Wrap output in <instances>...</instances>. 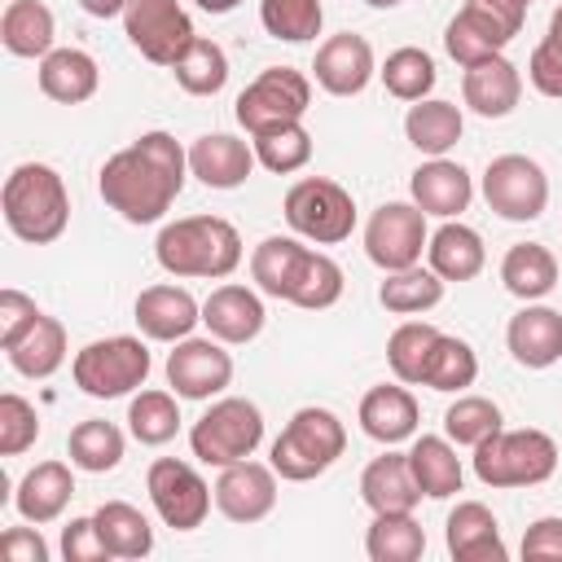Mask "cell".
Here are the masks:
<instances>
[{"label": "cell", "instance_id": "obj_17", "mask_svg": "<svg viewBox=\"0 0 562 562\" xmlns=\"http://www.w3.org/2000/svg\"><path fill=\"white\" fill-rule=\"evenodd\" d=\"M268 312H263V299L250 290V285H215L202 303V325L211 338L228 342V347H241V342H255L259 329H263Z\"/></svg>", "mask_w": 562, "mask_h": 562}, {"label": "cell", "instance_id": "obj_49", "mask_svg": "<svg viewBox=\"0 0 562 562\" xmlns=\"http://www.w3.org/2000/svg\"><path fill=\"white\" fill-rule=\"evenodd\" d=\"M443 48H448V57H452L457 66H474V61L496 57L505 44H501L496 35H487L470 13H457V18L443 26Z\"/></svg>", "mask_w": 562, "mask_h": 562}, {"label": "cell", "instance_id": "obj_56", "mask_svg": "<svg viewBox=\"0 0 562 562\" xmlns=\"http://www.w3.org/2000/svg\"><path fill=\"white\" fill-rule=\"evenodd\" d=\"M79 9H83L88 18H123L127 0H79Z\"/></svg>", "mask_w": 562, "mask_h": 562}, {"label": "cell", "instance_id": "obj_40", "mask_svg": "<svg viewBox=\"0 0 562 562\" xmlns=\"http://www.w3.org/2000/svg\"><path fill=\"white\" fill-rule=\"evenodd\" d=\"M180 395L176 391H140L132 404H127V430L136 443L145 448H162L176 439L180 430Z\"/></svg>", "mask_w": 562, "mask_h": 562}, {"label": "cell", "instance_id": "obj_1", "mask_svg": "<svg viewBox=\"0 0 562 562\" xmlns=\"http://www.w3.org/2000/svg\"><path fill=\"white\" fill-rule=\"evenodd\" d=\"M189 176V149L171 132H140L127 149L110 154L97 189L110 211H119L127 224H158L171 202L180 198Z\"/></svg>", "mask_w": 562, "mask_h": 562}, {"label": "cell", "instance_id": "obj_9", "mask_svg": "<svg viewBox=\"0 0 562 562\" xmlns=\"http://www.w3.org/2000/svg\"><path fill=\"white\" fill-rule=\"evenodd\" d=\"M307 105H312V79L294 66H268L241 88L233 114L246 127V136H259L281 123H299Z\"/></svg>", "mask_w": 562, "mask_h": 562}, {"label": "cell", "instance_id": "obj_50", "mask_svg": "<svg viewBox=\"0 0 562 562\" xmlns=\"http://www.w3.org/2000/svg\"><path fill=\"white\" fill-rule=\"evenodd\" d=\"M461 13H470L487 35H496L501 44H509V40L522 31L527 0H465Z\"/></svg>", "mask_w": 562, "mask_h": 562}, {"label": "cell", "instance_id": "obj_42", "mask_svg": "<svg viewBox=\"0 0 562 562\" xmlns=\"http://www.w3.org/2000/svg\"><path fill=\"white\" fill-rule=\"evenodd\" d=\"M378 75H382L386 92H391L395 101H408V105H413V101H426L430 88H435V79H439L435 57H430L426 48H413V44L386 53V61H382Z\"/></svg>", "mask_w": 562, "mask_h": 562}, {"label": "cell", "instance_id": "obj_11", "mask_svg": "<svg viewBox=\"0 0 562 562\" xmlns=\"http://www.w3.org/2000/svg\"><path fill=\"white\" fill-rule=\"evenodd\" d=\"M145 492H149L158 518H162L171 531H193V527H202L206 514H211V501H215V487H206V479H202L189 461H176V457L149 461V470H145Z\"/></svg>", "mask_w": 562, "mask_h": 562}, {"label": "cell", "instance_id": "obj_24", "mask_svg": "<svg viewBox=\"0 0 562 562\" xmlns=\"http://www.w3.org/2000/svg\"><path fill=\"white\" fill-rule=\"evenodd\" d=\"M408 193L413 202L426 211V215H439V220H457L470 198H474V180L461 162L452 158H430L422 162L413 176H408Z\"/></svg>", "mask_w": 562, "mask_h": 562}, {"label": "cell", "instance_id": "obj_48", "mask_svg": "<svg viewBox=\"0 0 562 562\" xmlns=\"http://www.w3.org/2000/svg\"><path fill=\"white\" fill-rule=\"evenodd\" d=\"M40 439V413L18 391L0 395V457H22Z\"/></svg>", "mask_w": 562, "mask_h": 562}, {"label": "cell", "instance_id": "obj_34", "mask_svg": "<svg viewBox=\"0 0 562 562\" xmlns=\"http://www.w3.org/2000/svg\"><path fill=\"white\" fill-rule=\"evenodd\" d=\"M4 356H9V364H13L22 378L44 382V378H53V373L66 364V325H61L57 316H40L35 329H31L22 342H13Z\"/></svg>", "mask_w": 562, "mask_h": 562}, {"label": "cell", "instance_id": "obj_36", "mask_svg": "<svg viewBox=\"0 0 562 562\" xmlns=\"http://www.w3.org/2000/svg\"><path fill=\"white\" fill-rule=\"evenodd\" d=\"M364 553L373 562H417L426 553V531L422 522L408 514H373L369 531H364Z\"/></svg>", "mask_w": 562, "mask_h": 562}, {"label": "cell", "instance_id": "obj_30", "mask_svg": "<svg viewBox=\"0 0 562 562\" xmlns=\"http://www.w3.org/2000/svg\"><path fill=\"white\" fill-rule=\"evenodd\" d=\"M465 132V119L452 101H439V97H426V101H413L408 114H404V136L417 154L426 158H443Z\"/></svg>", "mask_w": 562, "mask_h": 562}, {"label": "cell", "instance_id": "obj_18", "mask_svg": "<svg viewBox=\"0 0 562 562\" xmlns=\"http://www.w3.org/2000/svg\"><path fill=\"white\" fill-rule=\"evenodd\" d=\"M136 325L154 342H180L202 321V303L184 285H149L136 294Z\"/></svg>", "mask_w": 562, "mask_h": 562}, {"label": "cell", "instance_id": "obj_57", "mask_svg": "<svg viewBox=\"0 0 562 562\" xmlns=\"http://www.w3.org/2000/svg\"><path fill=\"white\" fill-rule=\"evenodd\" d=\"M237 4H241V0H198L202 13H233Z\"/></svg>", "mask_w": 562, "mask_h": 562}, {"label": "cell", "instance_id": "obj_51", "mask_svg": "<svg viewBox=\"0 0 562 562\" xmlns=\"http://www.w3.org/2000/svg\"><path fill=\"white\" fill-rule=\"evenodd\" d=\"M44 312L35 307V299L31 294H22V290H13V285H4L0 290V347L9 351L13 342H22L31 329H35V321H40Z\"/></svg>", "mask_w": 562, "mask_h": 562}, {"label": "cell", "instance_id": "obj_19", "mask_svg": "<svg viewBox=\"0 0 562 562\" xmlns=\"http://www.w3.org/2000/svg\"><path fill=\"white\" fill-rule=\"evenodd\" d=\"M505 347L522 369H549L562 360V312L527 303L505 325Z\"/></svg>", "mask_w": 562, "mask_h": 562}, {"label": "cell", "instance_id": "obj_6", "mask_svg": "<svg viewBox=\"0 0 562 562\" xmlns=\"http://www.w3.org/2000/svg\"><path fill=\"white\" fill-rule=\"evenodd\" d=\"M263 443V413L255 400L246 395H224L215 400L189 430V448L202 465H233V461H246L255 457V448Z\"/></svg>", "mask_w": 562, "mask_h": 562}, {"label": "cell", "instance_id": "obj_43", "mask_svg": "<svg viewBox=\"0 0 562 562\" xmlns=\"http://www.w3.org/2000/svg\"><path fill=\"white\" fill-rule=\"evenodd\" d=\"M338 299H342V268H338L329 255H321V250H303L285 303L307 307V312H325V307H334Z\"/></svg>", "mask_w": 562, "mask_h": 562}, {"label": "cell", "instance_id": "obj_60", "mask_svg": "<svg viewBox=\"0 0 562 562\" xmlns=\"http://www.w3.org/2000/svg\"><path fill=\"white\" fill-rule=\"evenodd\" d=\"M527 4H531V0H527Z\"/></svg>", "mask_w": 562, "mask_h": 562}, {"label": "cell", "instance_id": "obj_10", "mask_svg": "<svg viewBox=\"0 0 562 562\" xmlns=\"http://www.w3.org/2000/svg\"><path fill=\"white\" fill-rule=\"evenodd\" d=\"M483 198L501 220L527 224V220H540L549 206V176L527 154H501L483 171Z\"/></svg>", "mask_w": 562, "mask_h": 562}, {"label": "cell", "instance_id": "obj_41", "mask_svg": "<svg viewBox=\"0 0 562 562\" xmlns=\"http://www.w3.org/2000/svg\"><path fill=\"white\" fill-rule=\"evenodd\" d=\"M171 75H176V83H180L189 97H215V92L228 83V53H224L215 40H202V35H198V40L176 57Z\"/></svg>", "mask_w": 562, "mask_h": 562}, {"label": "cell", "instance_id": "obj_7", "mask_svg": "<svg viewBox=\"0 0 562 562\" xmlns=\"http://www.w3.org/2000/svg\"><path fill=\"white\" fill-rule=\"evenodd\" d=\"M149 347L132 334H114V338H97L88 347L75 351L70 360V373H75V386L92 400H119V395H132L136 386H145L149 378Z\"/></svg>", "mask_w": 562, "mask_h": 562}, {"label": "cell", "instance_id": "obj_21", "mask_svg": "<svg viewBox=\"0 0 562 562\" xmlns=\"http://www.w3.org/2000/svg\"><path fill=\"white\" fill-rule=\"evenodd\" d=\"M461 97H465V105H470L479 119H505V114H514V105H518V97H522V75H518V66H514L505 53H496V57H487V61L465 66V75H461Z\"/></svg>", "mask_w": 562, "mask_h": 562}, {"label": "cell", "instance_id": "obj_16", "mask_svg": "<svg viewBox=\"0 0 562 562\" xmlns=\"http://www.w3.org/2000/svg\"><path fill=\"white\" fill-rule=\"evenodd\" d=\"M312 75H316V83H321L329 97H356V92H364L369 79L378 75L373 44H369L364 35H356V31L329 35V40L316 48Z\"/></svg>", "mask_w": 562, "mask_h": 562}, {"label": "cell", "instance_id": "obj_32", "mask_svg": "<svg viewBox=\"0 0 562 562\" xmlns=\"http://www.w3.org/2000/svg\"><path fill=\"white\" fill-rule=\"evenodd\" d=\"M501 281H505V290H509L514 299L536 303V299H544V294L558 285V259H553V250L540 246V241H518V246H509L505 259H501Z\"/></svg>", "mask_w": 562, "mask_h": 562}, {"label": "cell", "instance_id": "obj_54", "mask_svg": "<svg viewBox=\"0 0 562 562\" xmlns=\"http://www.w3.org/2000/svg\"><path fill=\"white\" fill-rule=\"evenodd\" d=\"M522 558L531 562H562V518H536L522 531Z\"/></svg>", "mask_w": 562, "mask_h": 562}, {"label": "cell", "instance_id": "obj_35", "mask_svg": "<svg viewBox=\"0 0 562 562\" xmlns=\"http://www.w3.org/2000/svg\"><path fill=\"white\" fill-rule=\"evenodd\" d=\"M123 430L105 417H88L79 422L70 435H66V452H70V465L75 470H88V474H110L119 461H123Z\"/></svg>", "mask_w": 562, "mask_h": 562}, {"label": "cell", "instance_id": "obj_3", "mask_svg": "<svg viewBox=\"0 0 562 562\" xmlns=\"http://www.w3.org/2000/svg\"><path fill=\"white\" fill-rule=\"evenodd\" d=\"M4 224L13 237H22L26 246H48L66 233L70 224V193L66 180L48 167V162H22L9 171L4 193Z\"/></svg>", "mask_w": 562, "mask_h": 562}, {"label": "cell", "instance_id": "obj_28", "mask_svg": "<svg viewBox=\"0 0 562 562\" xmlns=\"http://www.w3.org/2000/svg\"><path fill=\"white\" fill-rule=\"evenodd\" d=\"M426 259L443 281H474L487 263V250H483V237L470 224L443 220L426 241Z\"/></svg>", "mask_w": 562, "mask_h": 562}, {"label": "cell", "instance_id": "obj_53", "mask_svg": "<svg viewBox=\"0 0 562 562\" xmlns=\"http://www.w3.org/2000/svg\"><path fill=\"white\" fill-rule=\"evenodd\" d=\"M527 79L536 83L540 97H553L562 101V48L553 40H540L527 57Z\"/></svg>", "mask_w": 562, "mask_h": 562}, {"label": "cell", "instance_id": "obj_55", "mask_svg": "<svg viewBox=\"0 0 562 562\" xmlns=\"http://www.w3.org/2000/svg\"><path fill=\"white\" fill-rule=\"evenodd\" d=\"M0 553L9 562H48V544L40 536V522L35 527H9L0 536Z\"/></svg>", "mask_w": 562, "mask_h": 562}, {"label": "cell", "instance_id": "obj_38", "mask_svg": "<svg viewBox=\"0 0 562 562\" xmlns=\"http://www.w3.org/2000/svg\"><path fill=\"white\" fill-rule=\"evenodd\" d=\"M307 246H299L294 237H263L255 250H250V277L259 285V294L268 299H290V285H294V272H299V259H303Z\"/></svg>", "mask_w": 562, "mask_h": 562}, {"label": "cell", "instance_id": "obj_26", "mask_svg": "<svg viewBox=\"0 0 562 562\" xmlns=\"http://www.w3.org/2000/svg\"><path fill=\"white\" fill-rule=\"evenodd\" d=\"M360 501L373 514H408L422 501V487L408 470V452H382L360 474Z\"/></svg>", "mask_w": 562, "mask_h": 562}, {"label": "cell", "instance_id": "obj_52", "mask_svg": "<svg viewBox=\"0 0 562 562\" xmlns=\"http://www.w3.org/2000/svg\"><path fill=\"white\" fill-rule=\"evenodd\" d=\"M61 558L66 562H110V544L101 540L97 518H70L61 527Z\"/></svg>", "mask_w": 562, "mask_h": 562}, {"label": "cell", "instance_id": "obj_46", "mask_svg": "<svg viewBox=\"0 0 562 562\" xmlns=\"http://www.w3.org/2000/svg\"><path fill=\"white\" fill-rule=\"evenodd\" d=\"M259 22L272 40L307 44L321 35L325 9H321V0H259Z\"/></svg>", "mask_w": 562, "mask_h": 562}, {"label": "cell", "instance_id": "obj_23", "mask_svg": "<svg viewBox=\"0 0 562 562\" xmlns=\"http://www.w3.org/2000/svg\"><path fill=\"white\" fill-rule=\"evenodd\" d=\"M443 540L457 562H505L509 558L501 540V522L483 501H457V509L448 514Z\"/></svg>", "mask_w": 562, "mask_h": 562}, {"label": "cell", "instance_id": "obj_15", "mask_svg": "<svg viewBox=\"0 0 562 562\" xmlns=\"http://www.w3.org/2000/svg\"><path fill=\"white\" fill-rule=\"evenodd\" d=\"M277 470L263 461H233L215 479V509L228 522H259L277 509Z\"/></svg>", "mask_w": 562, "mask_h": 562}, {"label": "cell", "instance_id": "obj_59", "mask_svg": "<svg viewBox=\"0 0 562 562\" xmlns=\"http://www.w3.org/2000/svg\"><path fill=\"white\" fill-rule=\"evenodd\" d=\"M364 4H373V9H395V4H404V0H364Z\"/></svg>", "mask_w": 562, "mask_h": 562}, {"label": "cell", "instance_id": "obj_37", "mask_svg": "<svg viewBox=\"0 0 562 562\" xmlns=\"http://www.w3.org/2000/svg\"><path fill=\"white\" fill-rule=\"evenodd\" d=\"M92 518H97L101 540L110 544L114 558H145V553L154 549V527H149V518H145L136 505H127V501H105V505H97Z\"/></svg>", "mask_w": 562, "mask_h": 562}, {"label": "cell", "instance_id": "obj_8", "mask_svg": "<svg viewBox=\"0 0 562 562\" xmlns=\"http://www.w3.org/2000/svg\"><path fill=\"white\" fill-rule=\"evenodd\" d=\"M285 224L316 246H338L356 228V202L338 180L303 176L285 193Z\"/></svg>", "mask_w": 562, "mask_h": 562}, {"label": "cell", "instance_id": "obj_12", "mask_svg": "<svg viewBox=\"0 0 562 562\" xmlns=\"http://www.w3.org/2000/svg\"><path fill=\"white\" fill-rule=\"evenodd\" d=\"M123 31L132 40V48L154 61V66H176V57L198 40L193 18L184 13L180 0H127L123 9Z\"/></svg>", "mask_w": 562, "mask_h": 562}, {"label": "cell", "instance_id": "obj_25", "mask_svg": "<svg viewBox=\"0 0 562 562\" xmlns=\"http://www.w3.org/2000/svg\"><path fill=\"white\" fill-rule=\"evenodd\" d=\"M75 496V474L66 461H40L22 474V483L13 487V509L22 514V522H57L66 514Z\"/></svg>", "mask_w": 562, "mask_h": 562}, {"label": "cell", "instance_id": "obj_47", "mask_svg": "<svg viewBox=\"0 0 562 562\" xmlns=\"http://www.w3.org/2000/svg\"><path fill=\"white\" fill-rule=\"evenodd\" d=\"M496 430H501V408L487 395H457V404H448L443 413V435L457 448H479Z\"/></svg>", "mask_w": 562, "mask_h": 562}, {"label": "cell", "instance_id": "obj_58", "mask_svg": "<svg viewBox=\"0 0 562 562\" xmlns=\"http://www.w3.org/2000/svg\"><path fill=\"white\" fill-rule=\"evenodd\" d=\"M544 40H553V44L562 48V4L553 9V18H549V35H544Z\"/></svg>", "mask_w": 562, "mask_h": 562}, {"label": "cell", "instance_id": "obj_5", "mask_svg": "<svg viewBox=\"0 0 562 562\" xmlns=\"http://www.w3.org/2000/svg\"><path fill=\"white\" fill-rule=\"evenodd\" d=\"M558 470V443L544 430H496L474 448V474L487 487H536L553 479Z\"/></svg>", "mask_w": 562, "mask_h": 562}, {"label": "cell", "instance_id": "obj_33", "mask_svg": "<svg viewBox=\"0 0 562 562\" xmlns=\"http://www.w3.org/2000/svg\"><path fill=\"white\" fill-rule=\"evenodd\" d=\"M378 303L391 316H422V312L443 303V277L435 268H422V263L386 272V281L378 285Z\"/></svg>", "mask_w": 562, "mask_h": 562}, {"label": "cell", "instance_id": "obj_31", "mask_svg": "<svg viewBox=\"0 0 562 562\" xmlns=\"http://www.w3.org/2000/svg\"><path fill=\"white\" fill-rule=\"evenodd\" d=\"M57 40L53 9L44 0H9L0 13V44L13 57H48Z\"/></svg>", "mask_w": 562, "mask_h": 562}, {"label": "cell", "instance_id": "obj_27", "mask_svg": "<svg viewBox=\"0 0 562 562\" xmlns=\"http://www.w3.org/2000/svg\"><path fill=\"white\" fill-rule=\"evenodd\" d=\"M101 70L97 57L83 48H53L48 57H40V92L57 105H79L97 92Z\"/></svg>", "mask_w": 562, "mask_h": 562}, {"label": "cell", "instance_id": "obj_45", "mask_svg": "<svg viewBox=\"0 0 562 562\" xmlns=\"http://www.w3.org/2000/svg\"><path fill=\"white\" fill-rule=\"evenodd\" d=\"M250 145H255L259 167H268L272 176H290V171H303L312 162V132L303 127V119L268 127V132L250 136Z\"/></svg>", "mask_w": 562, "mask_h": 562}, {"label": "cell", "instance_id": "obj_22", "mask_svg": "<svg viewBox=\"0 0 562 562\" xmlns=\"http://www.w3.org/2000/svg\"><path fill=\"white\" fill-rule=\"evenodd\" d=\"M356 417H360V430H364L373 443H386V448H391V443H404V439L417 435L422 408H417V400H413L408 386H400V382H382V386L364 391Z\"/></svg>", "mask_w": 562, "mask_h": 562}, {"label": "cell", "instance_id": "obj_29", "mask_svg": "<svg viewBox=\"0 0 562 562\" xmlns=\"http://www.w3.org/2000/svg\"><path fill=\"white\" fill-rule=\"evenodd\" d=\"M408 470L422 487V496L430 501H448L461 492V457H457V443L448 435H413V448H408Z\"/></svg>", "mask_w": 562, "mask_h": 562}, {"label": "cell", "instance_id": "obj_13", "mask_svg": "<svg viewBox=\"0 0 562 562\" xmlns=\"http://www.w3.org/2000/svg\"><path fill=\"white\" fill-rule=\"evenodd\" d=\"M430 233H426V211L417 202H382L369 224H364V255L382 272H400L422 263Z\"/></svg>", "mask_w": 562, "mask_h": 562}, {"label": "cell", "instance_id": "obj_20", "mask_svg": "<svg viewBox=\"0 0 562 562\" xmlns=\"http://www.w3.org/2000/svg\"><path fill=\"white\" fill-rule=\"evenodd\" d=\"M255 145L228 136V132H206L189 145V176H198L206 189H237L255 171Z\"/></svg>", "mask_w": 562, "mask_h": 562}, {"label": "cell", "instance_id": "obj_44", "mask_svg": "<svg viewBox=\"0 0 562 562\" xmlns=\"http://www.w3.org/2000/svg\"><path fill=\"white\" fill-rule=\"evenodd\" d=\"M474 378H479V356H474V347H470L465 338H457V334H439V342H435V351H430V360H426L422 386L452 395V391L474 386Z\"/></svg>", "mask_w": 562, "mask_h": 562}, {"label": "cell", "instance_id": "obj_14", "mask_svg": "<svg viewBox=\"0 0 562 562\" xmlns=\"http://www.w3.org/2000/svg\"><path fill=\"white\" fill-rule=\"evenodd\" d=\"M220 338H180L167 356V382L180 400H211L233 382V356Z\"/></svg>", "mask_w": 562, "mask_h": 562}, {"label": "cell", "instance_id": "obj_2", "mask_svg": "<svg viewBox=\"0 0 562 562\" xmlns=\"http://www.w3.org/2000/svg\"><path fill=\"white\" fill-rule=\"evenodd\" d=\"M154 255H158V268L171 277L224 281L241 263V237L220 215H184V220L162 224Z\"/></svg>", "mask_w": 562, "mask_h": 562}, {"label": "cell", "instance_id": "obj_39", "mask_svg": "<svg viewBox=\"0 0 562 562\" xmlns=\"http://www.w3.org/2000/svg\"><path fill=\"white\" fill-rule=\"evenodd\" d=\"M439 334L443 329H435L430 321H404V325H395V334L386 338V364H391L395 382L422 386V373H426V360H430Z\"/></svg>", "mask_w": 562, "mask_h": 562}, {"label": "cell", "instance_id": "obj_4", "mask_svg": "<svg viewBox=\"0 0 562 562\" xmlns=\"http://www.w3.org/2000/svg\"><path fill=\"white\" fill-rule=\"evenodd\" d=\"M347 452V426L338 422V413L329 408H299L285 430L272 439V452H268V465L285 479V483H307L316 474H325L338 457Z\"/></svg>", "mask_w": 562, "mask_h": 562}]
</instances>
